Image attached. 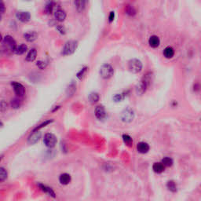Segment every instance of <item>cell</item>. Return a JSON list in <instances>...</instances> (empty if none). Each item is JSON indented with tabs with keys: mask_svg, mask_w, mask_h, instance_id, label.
Listing matches in <instances>:
<instances>
[{
	"mask_svg": "<svg viewBox=\"0 0 201 201\" xmlns=\"http://www.w3.org/2000/svg\"><path fill=\"white\" fill-rule=\"evenodd\" d=\"M87 67H84V68H82L80 71H79V72L77 73V75H76V76H77V78H79V79H81L84 76V75H85V73L87 72Z\"/></svg>",
	"mask_w": 201,
	"mask_h": 201,
	"instance_id": "33",
	"label": "cell"
},
{
	"mask_svg": "<svg viewBox=\"0 0 201 201\" xmlns=\"http://www.w3.org/2000/svg\"><path fill=\"white\" fill-rule=\"evenodd\" d=\"M16 18L19 20L20 21L24 22H28L31 19V14H29L28 12L26 11H18L16 14Z\"/></svg>",
	"mask_w": 201,
	"mask_h": 201,
	"instance_id": "8",
	"label": "cell"
},
{
	"mask_svg": "<svg viewBox=\"0 0 201 201\" xmlns=\"http://www.w3.org/2000/svg\"><path fill=\"white\" fill-rule=\"evenodd\" d=\"M38 186H39V187L40 188L42 191H43L44 193H47L48 195H50V196H52V197H54V198L56 197V196H55V193H54V190H53L51 188L48 187V186H45V185H43V184H41V183L38 184Z\"/></svg>",
	"mask_w": 201,
	"mask_h": 201,
	"instance_id": "16",
	"label": "cell"
},
{
	"mask_svg": "<svg viewBox=\"0 0 201 201\" xmlns=\"http://www.w3.org/2000/svg\"><path fill=\"white\" fill-rule=\"evenodd\" d=\"M100 77L103 78L104 79H110L113 75L114 73V69L112 67V65L108 64H103L100 68Z\"/></svg>",
	"mask_w": 201,
	"mask_h": 201,
	"instance_id": "3",
	"label": "cell"
},
{
	"mask_svg": "<svg viewBox=\"0 0 201 201\" xmlns=\"http://www.w3.org/2000/svg\"><path fill=\"white\" fill-rule=\"evenodd\" d=\"M11 106L13 108H19L21 105V100L20 98H18V97H16V98L12 99L11 100Z\"/></svg>",
	"mask_w": 201,
	"mask_h": 201,
	"instance_id": "25",
	"label": "cell"
},
{
	"mask_svg": "<svg viewBox=\"0 0 201 201\" xmlns=\"http://www.w3.org/2000/svg\"><path fill=\"white\" fill-rule=\"evenodd\" d=\"M37 56V50L35 48L31 49V50H29V52L28 53L27 56L25 58V60L28 62L34 61L35 60Z\"/></svg>",
	"mask_w": 201,
	"mask_h": 201,
	"instance_id": "20",
	"label": "cell"
},
{
	"mask_svg": "<svg viewBox=\"0 0 201 201\" xmlns=\"http://www.w3.org/2000/svg\"><path fill=\"white\" fill-rule=\"evenodd\" d=\"M123 139H124V143L127 145H128V146H130V147L133 145V140H132L131 137H130L129 135H127V134L123 135Z\"/></svg>",
	"mask_w": 201,
	"mask_h": 201,
	"instance_id": "27",
	"label": "cell"
},
{
	"mask_svg": "<svg viewBox=\"0 0 201 201\" xmlns=\"http://www.w3.org/2000/svg\"><path fill=\"white\" fill-rule=\"evenodd\" d=\"M7 178V171L4 167L0 168V182H4Z\"/></svg>",
	"mask_w": 201,
	"mask_h": 201,
	"instance_id": "28",
	"label": "cell"
},
{
	"mask_svg": "<svg viewBox=\"0 0 201 201\" xmlns=\"http://www.w3.org/2000/svg\"><path fill=\"white\" fill-rule=\"evenodd\" d=\"M78 47V42L75 40H70L68 41L67 43L64 44L63 50H62V54L64 56H68L71 55L75 51Z\"/></svg>",
	"mask_w": 201,
	"mask_h": 201,
	"instance_id": "2",
	"label": "cell"
},
{
	"mask_svg": "<svg viewBox=\"0 0 201 201\" xmlns=\"http://www.w3.org/2000/svg\"><path fill=\"white\" fill-rule=\"evenodd\" d=\"M114 18H115V13L113 11L110 12V14H109V18H108V21H109V22H112L113 21H114Z\"/></svg>",
	"mask_w": 201,
	"mask_h": 201,
	"instance_id": "37",
	"label": "cell"
},
{
	"mask_svg": "<svg viewBox=\"0 0 201 201\" xmlns=\"http://www.w3.org/2000/svg\"><path fill=\"white\" fill-rule=\"evenodd\" d=\"M75 90H76V85H75L74 83H72L68 88V93L71 94H73Z\"/></svg>",
	"mask_w": 201,
	"mask_h": 201,
	"instance_id": "34",
	"label": "cell"
},
{
	"mask_svg": "<svg viewBox=\"0 0 201 201\" xmlns=\"http://www.w3.org/2000/svg\"><path fill=\"white\" fill-rule=\"evenodd\" d=\"M125 12L126 14L129 16H134L136 14L135 9L132 6H130V5H127V6L125 7Z\"/></svg>",
	"mask_w": 201,
	"mask_h": 201,
	"instance_id": "26",
	"label": "cell"
},
{
	"mask_svg": "<svg viewBox=\"0 0 201 201\" xmlns=\"http://www.w3.org/2000/svg\"><path fill=\"white\" fill-rule=\"evenodd\" d=\"M128 68L133 73L140 72L142 69V63L137 59H132L128 63Z\"/></svg>",
	"mask_w": 201,
	"mask_h": 201,
	"instance_id": "4",
	"label": "cell"
},
{
	"mask_svg": "<svg viewBox=\"0 0 201 201\" xmlns=\"http://www.w3.org/2000/svg\"><path fill=\"white\" fill-rule=\"evenodd\" d=\"M95 116L98 120H103L106 116V112L102 105H98L95 108Z\"/></svg>",
	"mask_w": 201,
	"mask_h": 201,
	"instance_id": "13",
	"label": "cell"
},
{
	"mask_svg": "<svg viewBox=\"0 0 201 201\" xmlns=\"http://www.w3.org/2000/svg\"><path fill=\"white\" fill-rule=\"evenodd\" d=\"M71 180H72V178H71L70 174H66V173L61 174L60 177H59V182H60V183L61 184V185H64V186H66V185L69 184V182H71Z\"/></svg>",
	"mask_w": 201,
	"mask_h": 201,
	"instance_id": "19",
	"label": "cell"
},
{
	"mask_svg": "<svg viewBox=\"0 0 201 201\" xmlns=\"http://www.w3.org/2000/svg\"><path fill=\"white\" fill-rule=\"evenodd\" d=\"M89 0H75V6L79 13H82L87 7Z\"/></svg>",
	"mask_w": 201,
	"mask_h": 201,
	"instance_id": "10",
	"label": "cell"
},
{
	"mask_svg": "<svg viewBox=\"0 0 201 201\" xmlns=\"http://www.w3.org/2000/svg\"><path fill=\"white\" fill-rule=\"evenodd\" d=\"M24 37L28 42L31 43V42H34L38 38V34L35 31H28V32L25 33L24 35Z\"/></svg>",
	"mask_w": 201,
	"mask_h": 201,
	"instance_id": "18",
	"label": "cell"
},
{
	"mask_svg": "<svg viewBox=\"0 0 201 201\" xmlns=\"http://www.w3.org/2000/svg\"><path fill=\"white\" fill-rule=\"evenodd\" d=\"M11 85L18 97H21L25 94V88L21 83H18V82H12Z\"/></svg>",
	"mask_w": 201,
	"mask_h": 201,
	"instance_id": "6",
	"label": "cell"
},
{
	"mask_svg": "<svg viewBox=\"0 0 201 201\" xmlns=\"http://www.w3.org/2000/svg\"><path fill=\"white\" fill-rule=\"evenodd\" d=\"M1 112H4L6 110V108H7V104H6L4 100H2L1 101Z\"/></svg>",
	"mask_w": 201,
	"mask_h": 201,
	"instance_id": "35",
	"label": "cell"
},
{
	"mask_svg": "<svg viewBox=\"0 0 201 201\" xmlns=\"http://www.w3.org/2000/svg\"><path fill=\"white\" fill-rule=\"evenodd\" d=\"M121 119L124 122H130L133 119V112L129 108L126 109L121 115Z\"/></svg>",
	"mask_w": 201,
	"mask_h": 201,
	"instance_id": "9",
	"label": "cell"
},
{
	"mask_svg": "<svg viewBox=\"0 0 201 201\" xmlns=\"http://www.w3.org/2000/svg\"><path fill=\"white\" fill-rule=\"evenodd\" d=\"M2 49L3 51L6 53H14L15 52L16 47H17V43L14 38L10 35H6L3 38L2 40Z\"/></svg>",
	"mask_w": 201,
	"mask_h": 201,
	"instance_id": "1",
	"label": "cell"
},
{
	"mask_svg": "<svg viewBox=\"0 0 201 201\" xmlns=\"http://www.w3.org/2000/svg\"><path fill=\"white\" fill-rule=\"evenodd\" d=\"M174 55V50L171 47H167L163 50V56L166 58H172Z\"/></svg>",
	"mask_w": 201,
	"mask_h": 201,
	"instance_id": "21",
	"label": "cell"
},
{
	"mask_svg": "<svg viewBox=\"0 0 201 201\" xmlns=\"http://www.w3.org/2000/svg\"><path fill=\"white\" fill-rule=\"evenodd\" d=\"M147 87H148L147 79H143V80H141V81L137 84V87H136V91H137V94H142L143 93H145L146 89H147Z\"/></svg>",
	"mask_w": 201,
	"mask_h": 201,
	"instance_id": "11",
	"label": "cell"
},
{
	"mask_svg": "<svg viewBox=\"0 0 201 201\" xmlns=\"http://www.w3.org/2000/svg\"><path fill=\"white\" fill-rule=\"evenodd\" d=\"M66 17H67V14H66L65 11L61 10V9H58L54 12V18L58 21H64V20L66 19Z\"/></svg>",
	"mask_w": 201,
	"mask_h": 201,
	"instance_id": "12",
	"label": "cell"
},
{
	"mask_svg": "<svg viewBox=\"0 0 201 201\" xmlns=\"http://www.w3.org/2000/svg\"><path fill=\"white\" fill-rule=\"evenodd\" d=\"M4 11H5V6H4L3 2H1V13L2 14H4Z\"/></svg>",
	"mask_w": 201,
	"mask_h": 201,
	"instance_id": "38",
	"label": "cell"
},
{
	"mask_svg": "<svg viewBox=\"0 0 201 201\" xmlns=\"http://www.w3.org/2000/svg\"><path fill=\"white\" fill-rule=\"evenodd\" d=\"M137 149L140 153L145 154L147 153L149 150V145L145 142H139L137 145Z\"/></svg>",
	"mask_w": 201,
	"mask_h": 201,
	"instance_id": "17",
	"label": "cell"
},
{
	"mask_svg": "<svg viewBox=\"0 0 201 201\" xmlns=\"http://www.w3.org/2000/svg\"><path fill=\"white\" fill-rule=\"evenodd\" d=\"M149 44L153 48H157L160 44V39L157 35H152L149 39Z\"/></svg>",
	"mask_w": 201,
	"mask_h": 201,
	"instance_id": "14",
	"label": "cell"
},
{
	"mask_svg": "<svg viewBox=\"0 0 201 201\" xmlns=\"http://www.w3.org/2000/svg\"><path fill=\"white\" fill-rule=\"evenodd\" d=\"M41 135H42L41 132H39V130L33 131L31 135L28 137V145H35L39 141V139L41 138Z\"/></svg>",
	"mask_w": 201,
	"mask_h": 201,
	"instance_id": "7",
	"label": "cell"
},
{
	"mask_svg": "<svg viewBox=\"0 0 201 201\" xmlns=\"http://www.w3.org/2000/svg\"><path fill=\"white\" fill-rule=\"evenodd\" d=\"M52 122H53V120H47V121H45V122H44V123H43V124H41L40 125L37 126L36 127H35V129L33 130V131H35V130H39V129H41V128L44 127H46V126L48 125V124H51V123H52Z\"/></svg>",
	"mask_w": 201,
	"mask_h": 201,
	"instance_id": "31",
	"label": "cell"
},
{
	"mask_svg": "<svg viewBox=\"0 0 201 201\" xmlns=\"http://www.w3.org/2000/svg\"><path fill=\"white\" fill-rule=\"evenodd\" d=\"M57 137L54 134L51 133H47L45 134L44 138H43V142L45 145L48 148H54L57 144Z\"/></svg>",
	"mask_w": 201,
	"mask_h": 201,
	"instance_id": "5",
	"label": "cell"
},
{
	"mask_svg": "<svg viewBox=\"0 0 201 201\" xmlns=\"http://www.w3.org/2000/svg\"><path fill=\"white\" fill-rule=\"evenodd\" d=\"M36 65L39 69L43 70L44 69V68H46V67L47 66V63L46 61H39L36 63Z\"/></svg>",
	"mask_w": 201,
	"mask_h": 201,
	"instance_id": "32",
	"label": "cell"
},
{
	"mask_svg": "<svg viewBox=\"0 0 201 201\" xmlns=\"http://www.w3.org/2000/svg\"><path fill=\"white\" fill-rule=\"evenodd\" d=\"M99 94L97 93H95V92H92L89 94V97H88V99H89V101L91 103V104H94V103L97 102L99 100Z\"/></svg>",
	"mask_w": 201,
	"mask_h": 201,
	"instance_id": "24",
	"label": "cell"
},
{
	"mask_svg": "<svg viewBox=\"0 0 201 201\" xmlns=\"http://www.w3.org/2000/svg\"><path fill=\"white\" fill-rule=\"evenodd\" d=\"M166 186L168 188V189L171 192H176L177 190V186H176L175 182L173 181H169L166 184Z\"/></svg>",
	"mask_w": 201,
	"mask_h": 201,
	"instance_id": "30",
	"label": "cell"
},
{
	"mask_svg": "<svg viewBox=\"0 0 201 201\" xmlns=\"http://www.w3.org/2000/svg\"><path fill=\"white\" fill-rule=\"evenodd\" d=\"M55 6H56V2L54 0H49L45 6V12L48 14H52Z\"/></svg>",
	"mask_w": 201,
	"mask_h": 201,
	"instance_id": "15",
	"label": "cell"
},
{
	"mask_svg": "<svg viewBox=\"0 0 201 201\" xmlns=\"http://www.w3.org/2000/svg\"><path fill=\"white\" fill-rule=\"evenodd\" d=\"M28 49V47L27 45L24 44V43H22V44L19 45V46H17V47H16V50H15V54H18V55H22L23 54H25V52H26V50H27Z\"/></svg>",
	"mask_w": 201,
	"mask_h": 201,
	"instance_id": "23",
	"label": "cell"
},
{
	"mask_svg": "<svg viewBox=\"0 0 201 201\" xmlns=\"http://www.w3.org/2000/svg\"><path fill=\"white\" fill-rule=\"evenodd\" d=\"M153 170L157 174H160L164 170V165L162 163H155L153 166Z\"/></svg>",
	"mask_w": 201,
	"mask_h": 201,
	"instance_id": "22",
	"label": "cell"
},
{
	"mask_svg": "<svg viewBox=\"0 0 201 201\" xmlns=\"http://www.w3.org/2000/svg\"><path fill=\"white\" fill-rule=\"evenodd\" d=\"M162 163L164 166H170L173 164V160L170 157H165L162 160Z\"/></svg>",
	"mask_w": 201,
	"mask_h": 201,
	"instance_id": "29",
	"label": "cell"
},
{
	"mask_svg": "<svg viewBox=\"0 0 201 201\" xmlns=\"http://www.w3.org/2000/svg\"><path fill=\"white\" fill-rule=\"evenodd\" d=\"M57 29H58L59 32L61 33V34H65V29H64V26H62V25H58V26H57Z\"/></svg>",
	"mask_w": 201,
	"mask_h": 201,
	"instance_id": "36",
	"label": "cell"
}]
</instances>
